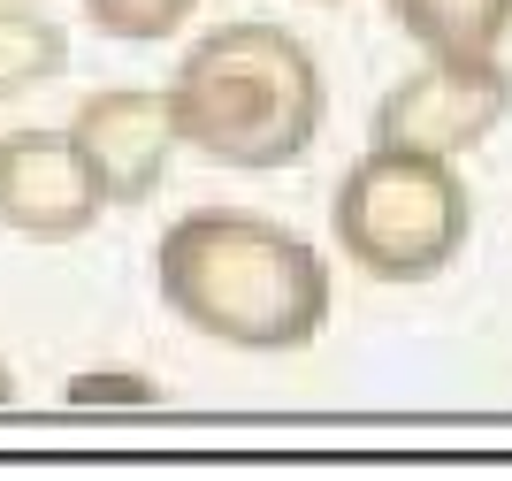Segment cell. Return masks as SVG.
<instances>
[{
  "label": "cell",
  "mask_w": 512,
  "mask_h": 481,
  "mask_svg": "<svg viewBox=\"0 0 512 481\" xmlns=\"http://www.w3.org/2000/svg\"><path fill=\"white\" fill-rule=\"evenodd\" d=\"M329 230L367 283H436L474 237V191L459 184V161L367 146L337 176Z\"/></svg>",
  "instance_id": "3957f363"
},
{
  "label": "cell",
  "mask_w": 512,
  "mask_h": 481,
  "mask_svg": "<svg viewBox=\"0 0 512 481\" xmlns=\"http://www.w3.org/2000/svg\"><path fill=\"white\" fill-rule=\"evenodd\" d=\"M512 115V69L505 54H428L413 77H398L375 100L367 146H406L436 161H467L490 146Z\"/></svg>",
  "instance_id": "277c9868"
},
{
  "label": "cell",
  "mask_w": 512,
  "mask_h": 481,
  "mask_svg": "<svg viewBox=\"0 0 512 481\" xmlns=\"http://www.w3.org/2000/svg\"><path fill=\"white\" fill-rule=\"evenodd\" d=\"M107 214V191L77 138L62 130H0V230L31 245H69Z\"/></svg>",
  "instance_id": "8992f818"
},
{
  "label": "cell",
  "mask_w": 512,
  "mask_h": 481,
  "mask_svg": "<svg viewBox=\"0 0 512 481\" xmlns=\"http://www.w3.org/2000/svg\"><path fill=\"white\" fill-rule=\"evenodd\" d=\"M62 398L77 413H153L161 405V382L138 375V367H85V375L62 382Z\"/></svg>",
  "instance_id": "30bf717a"
},
{
  "label": "cell",
  "mask_w": 512,
  "mask_h": 481,
  "mask_svg": "<svg viewBox=\"0 0 512 481\" xmlns=\"http://www.w3.org/2000/svg\"><path fill=\"white\" fill-rule=\"evenodd\" d=\"M306 8H344V0H306Z\"/></svg>",
  "instance_id": "7c38bea8"
},
{
  "label": "cell",
  "mask_w": 512,
  "mask_h": 481,
  "mask_svg": "<svg viewBox=\"0 0 512 481\" xmlns=\"http://www.w3.org/2000/svg\"><path fill=\"white\" fill-rule=\"evenodd\" d=\"M85 16L115 46H161L199 16V0H85Z\"/></svg>",
  "instance_id": "9c48e42d"
},
{
  "label": "cell",
  "mask_w": 512,
  "mask_h": 481,
  "mask_svg": "<svg viewBox=\"0 0 512 481\" xmlns=\"http://www.w3.org/2000/svg\"><path fill=\"white\" fill-rule=\"evenodd\" d=\"M153 298L207 344L230 352H306L329 329V260L291 222L253 207H192L153 245Z\"/></svg>",
  "instance_id": "6da1fadb"
},
{
  "label": "cell",
  "mask_w": 512,
  "mask_h": 481,
  "mask_svg": "<svg viewBox=\"0 0 512 481\" xmlns=\"http://www.w3.org/2000/svg\"><path fill=\"white\" fill-rule=\"evenodd\" d=\"M169 107L184 130V153L237 168V176H276L314 153L329 84H321L314 46L291 23L230 16L207 39H192V54L176 62Z\"/></svg>",
  "instance_id": "7a4b0ae2"
},
{
  "label": "cell",
  "mask_w": 512,
  "mask_h": 481,
  "mask_svg": "<svg viewBox=\"0 0 512 481\" xmlns=\"http://www.w3.org/2000/svg\"><path fill=\"white\" fill-rule=\"evenodd\" d=\"M69 69V31L62 16H46L31 0H0V107L39 92Z\"/></svg>",
  "instance_id": "ba28073f"
},
{
  "label": "cell",
  "mask_w": 512,
  "mask_h": 481,
  "mask_svg": "<svg viewBox=\"0 0 512 481\" xmlns=\"http://www.w3.org/2000/svg\"><path fill=\"white\" fill-rule=\"evenodd\" d=\"M390 16L421 54H505L512 0H390Z\"/></svg>",
  "instance_id": "52a82bcc"
},
{
  "label": "cell",
  "mask_w": 512,
  "mask_h": 481,
  "mask_svg": "<svg viewBox=\"0 0 512 481\" xmlns=\"http://www.w3.org/2000/svg\"><path fill=\"white\" fill-rule=\"evenodd\" d=\"M16 398H23V390H16V367L0 359V413H16Z\"/></svg>",
  "instance_id": "8fae6325"
},
{
  "label": "cell",
  "mask_w": 512,
  "mask_h": 481,
  "mask_svg": "<svg viewBox=\"0 0 512 481\" xmlns=\"http://www.w3.org/2000/svg\"><path fill=\"white\" fill-rule=\"evenodd\" d=\"M69 138L92 161L107 207H146L153 191L169 184V161L184 153L169 84L161 92L153 84H100V92H85L77 115H69Z\"/></svg>",
  "instance_id": "5b68a950"
}]
</instances>
